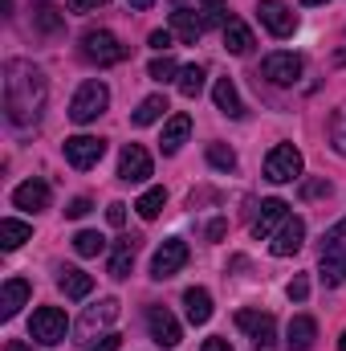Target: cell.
<instances>
[{"mask_svg": "<svg viewBox=\"0 0 346 351\" xmlns=\"http://www.w3.org/2000/svg\"><path fill=\"white\" fill-rule=\"evenodd\" d=\"M45 110V74L33 62L12 58L4 66V114L12 127H29L37 123Z\"/></svg>", "mask_w": 346, "mask_h": 351, "instance_id": "6da1fadb", "label": "cell"}, {"mask_svg": "<svg viewBox=\"0 0 346 351\" xmlns=\"http://www.w3.org/2000/svg\"><path fill=\"white\" fill-rule=\"evenodd\" d=\"M322 282L326 286L346 282V217L322 237Z\"/></svg>", "mask_w": 346, "mask_h": 351, "instance_id": "7a4b0ae2", "label": "cell"}, {"mask_svg": "<svg viewBox=\"0 0 346 351\" xmlns=\"http://www.w3.org/2000/svg\"><path fill=\"white\" fill-rule=\"evenodd\" d=\"M66 331H70V323H66V311H62V306H41V311H33L29 335H33L37 343L57 348V343L66 339Z\"/></svg>", "mask_w": 346, "mask_h": 351, "instance_id": "3957f363", "label": "cell"}, {"mask_svg": "<svg viewBox=\"0 0 346 351\" xmlns=\"http://www.w3.org/2000/svg\"><path fill=\"white\" fill-rule=\"evenodd\" d=\"M82 53H86L90 62H98V66H118V62H127V45H122L114 33H106V29H90L86 37H82Z\"/></svg>", "mask_w": 346, "mask_h": 351, "instance_id": "277c9868", "label": "cell"}, {"mask_svg": "<svg viewBox=\"0 0 346 351\" xmlns=\"http://www.w3.org/2000/svg\"><path fill=\"white\" fill-rule=\"evenodd\" d=\"M302 176V152L293 143H277L269 156H265V180L273 184H289Z\"/></svg>", "mask_w": 346, "mask_h": 351, "instance_id": "5b68a950", "label": "cell"}, {"mask_svg": "<svg viewBox=\"0 0 346 351\" xmlns=\"http://www.w3.org/2000/svg\"><path fill=\"white\" fill-rule=\"evenodd\" d=\"M106 102H110V90L102 82H82L78 94H74V102H70V119L74 123H94L106 110Z\"/></svg>", "mask_w": 346, "mask_h": 351, "instance_id": "8992f818", "label": "cell"}, {"mask_svg": "<svg viewBox=\"0 0 346 351\" xmlns=\"http://www.w3.org/2000/svg\"><path fill=\"white\" fill-rule=\"evenodd\" d=\"M261 78L273 86H293L302 78V58L297 53H269L261 62Z\"/></svg>", "mask_w": 346, "mask_h": 351, "instance_id": "52a82bcc", "label": "cell"}, {"mask_svg": "<svg viewBox=\"0 0 346 351\" xmlns=\"http://www.w3.org/2000/svg\"><path fill=\"white\" fill-rule=\"evenodd\" d=\"M187 265V245L179 241V237H168L159 250H155V258H151V278H175L179 269Z\"/></svg>", "mask_w": 346, "mask_h": 351, "instance_id": "ba28073f", "label": "cell"}, {"mask_svg": "<svg viewBox=\"0 0 346 351\" xmlns=\"http://www.w3.org/2000/svg\"><path fill=\"white\" fill-rule=\"evenodd\" d=\"M257 16H261V25H265L273 37H289V33L297 29V12H293L289 4H281V0H261Z\"/></svg>", "mask_w": 346, "mask_h": 351, "instance_id": "9c48e42d", "label": "cell"}, {"mask_svg": "<svg viewBox=\"0 0 346 351\" xmlns=\"http://www.w3.org/2000/svg\"><path fill=\"white\" fill-rule=\"evenodd\" d=\"M102 152H106V139H98V135H74V139H66V160H70L78 172L94 168V164L102 160Z\"/></svg>", "mask_w": 346, "mask_h": 351, "instance_id": "30bf717a", "label": "cell"}, {"mask_svg": "<svg viewBox=\"0 0 346 351\" xmlns=\"http://www.w3.org/2000/svg\"><path fill=\"white\" fill-rule=\"evenodd\" d=\"M237 327H241L257 348H273V339H277L273 315H261V311H237Z\"/></svg>", "mask_w": 346, "mask_h": 351, "instance_id": "8fae6325", "label": "cell"}, {"mask_svg": "<svg viewBox=\"0 0 346 351\" xmlns=\"http://www.w3.org/2000/svg\"><path fill=\"white\" fill-rule=\"evenodd\" d=\"M147 176H151V156H147V147L127 143L122 156H118V180H127V184H143Z\"/></svg>", "mask_w": 346, "mask_h": 351, "instance_id": "7c38bea8", "label": "cell"}, {"mask_svg": "<svg viewBox=\"0 0 346 351\" xmlns=\"http://www.w3.org/2000/svg\"><path fill=\"white\" fill-rule=\"evenodd\" d=\"M302 241H306V221H302V217H285V225L277 229L269 254H273V258H293V254L302 250Z\"/></svg>", "mask_w": 346, "mask_h": 351, "instance_id": "4fadbf2b", "label": "cell"}, {"mask_svg": "<svg viewBox=\"0 0 346 351\" xmlns=\"http://www.w3.org/2000/svg\"><path fill=\"white\" fill-rule=\"evenodd\" d=\"M147 327H151V339L159 348H175L179 343V323H175V315L168 306H151L147 311Z\"/></svg>", "mask_w": 346, "mask_h": 351, "instance_id": "5bb4252c", "label": "cell"}, {"mask_svg": "<svg viewBox=\"0 0 346 351\" xmlns=\"http://www.w3.org/2000/svg\"><path fill=\"white\" fill-rule=\"evenodd\" d=\"M12 204L25 208V213L49 208V184H45V180H25V184H16V188H12Z\"/></svg>", "mask_w": 346, "mask_h": 351, "instance_id": "9a60e30c", "label": "cell"}, {"mask_svg": "<svg viewBox=\"0 0 346 351\" xmlns=\"http://www.w3.org/2000/svg\"><path fill=\"white\" fill-rule=\"evenodd\" d=\"M114 319H118V298H102L98 306H90L86 315H82V323H78V335H82V339H94V331L110 327Z\"/></svg>", "mask_w": 346, "mask_h": 351, "instance_id": "2e32d148", "label": "cell"}, {"mask_svg": "<svg viewBox=\"0 0 346 351\" xmlns=\"http://www.w3.org/2000/svg\"><path fill=\"white\" fill-rule=\"evenodd\" d=\"M314 339H318V323H314L310 315H293L289 327H285V348L289 351H310Z\"/></svg>", "mask_w": 346, "mask_h": 351, "instance_id": "e0dca14e", "label": "cell"}, {"mask_svg": "<svg viewBox=\"0 0 346 351\" xmlns=\"http://www.w3.org/2000/svg\"><path fill=\"white\" fill-rule=\"evenodd\" d=\"M285 208H289V204L277 200V196H273V200H261V213H257V221H253V233H257V237H269L277 225H285V217H289Z\"/></svg>", "mask_w": 346, "mask_h": 351, "instance_id": "ac0fdd59", "label": "cell"}, {"mask_svg": "<svg viewBox=\"0 0 346 351\" xmlns=\"http://www.w3.org/2000/svg\"><path fill=\"white\" fill-rule=\"evenodd\" d=\"M183 306H187V323H191V327H204V323L212 319V294H208L204 286H191V290L183 294Z\"/></svg>", "mask_w": 346, "mask_h": 351, "instance_id": "d6986e66", "label": "cell"}, {"mask_svg": "<svg viewBox=\"0 0 346 351\" xmlns=\"http://www.w3.org/2000/svg\"><path fill=\"white\" fill-rule=\"evenodd\" d=\"M172 33L179 37V41L196 45V41H200V33H204V21H200L191 8H175V12H172Z\"/></svg>", "mask_w": 346, "mask_h": 351, "instance_id": "ffe728a7", "label": "cell"}, {"mask_svg": "<svg viewBox=\"0 0 346 351\" xmlns=\"http://www.w3.org/2000/svg\"><path fill=\"white\" fill-rule=\"evenodd\" d=\"M33 25H37L41 33H49V37H53V33H62V29H66V12H62L57 4H49V0H37V4H33Z\"/></svg>", "mask_w": 346, "mask_h": 351, "instance_id": "44dd1931", "label": "cell"}, {"mask_svg": "<svg viewBox=\"0 0 346 351\" xmlns=\"http://www.w3.org/2000/svg\"><path fill=\"white\" fill-rule=\"evenodd\" d=\"M187 131H191V119H187V114H172V119H168V127H163V139H159L163 156H175V152L183 147Z\"/></svg>", "mask_w": 346, "mask_h": 351, "instance_id": "7402d4cb", "label": "cell"}, {"mask_svg": "<svg viewBox=\"0 0 346 351\" xmlns=\"http://www.w3.org/2000/svg\"><path fill=\"white\" fill-rule=\"evenodd\" d=\"M57 286H62V294H66V298H86L90 290H94V278H90L86 269L66 265V269H62V278H57Z\"/></svg>", "mask_w": 346, "mask_h": 351, "instance_id": "603a6c76", "label": "cell"}, {"mask_svg": "<svg viewBox=\"0 0 346 351\" xmlns=\"http://www.w3.org/2000/svg\"><path fill=\"white\" fill-rule=\"evenodd\" d=\"M25 298H29V282H25V278H8V282H4V294H0V315L12 319V315L25 306Z\"/></svg>", "mask_w": 346, "mask_h": 351, "instance_id": "cb8c5ba5", "label": "cell"}, {"mask_svg": "<svg viewBox=\"0 0 346 351\" xmlns=\"http://www.w3.org/2000/svg\"><path fill=\"white\" fill-rule=\"evenodd\" d=\"M212 98H216V106H220L228 119H241V114H245V102H241V94L232 86V78H220V82L212 86Z\"/></svg>", "mask_w": 346, "mask_h": 351, "instance_id": "d4e9b609", "label": "cell"}, {"mask_svg": "<svg viewBox=\"0 0 346 351\" xmlns=\"http://www.w3.org/2000/svg\"><path fill=\"white\" fill-rule=\"evenodd\" d=\"M224 49L237 53V58L249 53V49H253V29H249L245 21H228V25H224Z\"/></svg>", "mask_w": 346, "mask_h": 351, "instance_id": "484cf974", "label": "cell"}, {"mask_svg": "<svg viewBox=\"0 0 346 351\" xmlns=\"http://www.w3.org/2000/svg\"><path fill=\"white\" fill-rule=\"evenodd\" d=\"M135 250H139V237H122L110 254V278H127L131 265H135Z\"/></svg>", "mask_w": 346, "mask_h": 351, "instance_id": "4316f807", "label": "cell"}, {"mask_svg": "<svg viewBox=\"0 0 346 351\" xmlns=\"http://www.w3.org/2000/svg\"><path fill=\"white\" fill-rule=\"evenodd\" d=\"M29 237H33V225L12 221V217H8V221H0V245H4V250H21Z\"/></svg>", "mask_w": 346, "mask_h": 351, "instance_id": "83f0119b", "label": "cell"}, {"mask_svg": "<svg viewBox=\"0 0 346 351\" xmlns=\"http://www.w3.org/2000/svg\"><path fill=\"white\" fill-rule=\"evenodd\" d=\"M163 110H168V98H163V94L143 98V102H139V110H135V127H151V123H159V119H163Z\"/></svg>", "mask_w": 346, "mask_h": 351, "instance_id": "f1b7e54d", "label": "cell"}, {"mask_svg": "<svg viewBox=\"0 0 346 351\" xmlns=\"http://www.w3.org/2000/svg\"><path fill=\"white\" fill-rule=\"evenodd\" d=\"M163 204H168V188H147V192L139 196V204H135V208H139V217H143V221H155V217L163 213Z\"/></svg>", "mask_w": 346, "mask_h": 351, "instance_id": "f546056e", "label": "cell"}, {"mask_svg": "<svg viewBox=\"0 0 346 351\" xmlns=\"http://www.w3.org/2000/svg\"><path fill=\"white\" fill-rule=\"evenodd\" d=\"M200 90H204V66L191 62V66L179 70V94H183V98H196Z\"/></svg>", "mask_w": 346, "mask_h": 351, "instance_id": "4dcf8cb0", "label": "cell"}, {"mask_svg": "<svg viewBox=\"0 0 346 351\" xmlns=\"http://www.w3.org/2000/svg\"><path fill=\"white\" fill-rule=\"evenodd\" d=\"M106 250V241H102V233H94V229H82L78 237H74V254L78 258H98Z\"/></svg>", "mask_w": 346, "mask_h": 351, "instance_id": "1f68e13d", "label": "cell"}, {"mask_svg": "<svg viewBox=\"0 0 346 351\" xmlns=\"http://www.w3.org/2000/svg\"><path fill=\"white\" fill-rule=\"evenodd\" d=\"M208 164L220 168V172H232V168H237V152L224 147V143H208Z\"/></svg>", "mask_w": 346, "mask_h": 351, "instance_id": "d6a6232c", "label": "cell"}, {"mask_svg": "<svg viewBox=\"0 0 346 351\" xmlns=\"http://www.w3.org/2000/svg\"><path fill=\"white\" fill-rule=\"evenodd\" d=\"M147 74H151L155 82H172L175 74H179V66H175L172 58L163 53V58H155V62H151V70H147Z\"/></svg>", "mask_w": 346, "mask_h": 351, "instance_id": "836d02e7", "label": "cell"}, {"mask_svg": "<svg viewBox=\"0 0 346 351\" xmlns=\"http://www.w3.org/2000/svg\"><path fill=\"white\" fill-rule=\"evenodd\" d=\"M285 294H289L293 302H306V298H310V282H306V274H293V282L285 286Z\"/></svg>", "mask_w": 346, "mask_h": 351, "instance_id": "e575fe53", "label": "cell"}, {"mask_svg": "<svg viewBox=\"0 0 346 351\" xmlns=\"http://www.w3.org/2000/svg\"><path fill=\"white\" fill-rule=\"evenodd\" d=\"M106 221H110L114 229H122V225H127V204H122V200H114V204L106 208Z\"/></svg>", "mask_w": 346, "mask_h": 351, "instance_id": "d590c367", "label": "cell"}, {"mask_svg": "<svg viewBox=\"0 0 346 351\" xmlns=\"http://www.w3.org/2000/svg\"><path fill=\"white\" fill-rule=\"evenodd\" d=\"M151 49H159V53L172 49V29H155V33H151Z\"/></svg>", "mask_w": 346, "mask_h": 351, "instance_id": "8d00e7d4", "label": "cell"}, {"mask_svg": "<svg viewBox=\"0 0 346 351\" xmlns=\"http://www.w3.org/2000/svg\"><path fill=\"white\" fill-rule=\"evenodd\" d=\"M90 208H94V204H90L86 196H78V200H70V208H66V217H74V221H78V217H86Z\"/></svg>", "mask_w": 346, "mask_h": 351, "instance_id": "74e56055", "label": "cell"}, {"mask_svg": "<svg viewBox=\"0 0 346 351\" xmlns=\"http://www.w3.org/2000/svg\"><path fill=\"white\" fill-rule=\"evenodd\" d=\"M118 343H122V335H102V339H94L90 351H118Z\"/></svg>", "mask_w": 346, "mask_h": 351, "instance_id": "f35d334b", "label": "cell"}, {"mask_svg": "<svg viewBox=\"0 0 346 351\" xmlns=\"http://www.w3.org/2000/svg\"><path fill=\"white\" fill-rule=\"evenodd\" d=\"M306 196H330V184L326 180H314V184H306Z\"/></svg>", "mask_w": 346, "mask_h": 351, "instance_id": "ab89813d", "label": "cell"}, {"mask_svg": "<svg viewBox=\"0 0 346 351\" xmlns=\"http://www.w3.org/2000/svg\"><path fill=\"white\" fill-rule=\"evenodd\" d=\"M224 229H228V221H212V225H208V241H220Z\"/></svg>", "mask_w": 346, "mask_h": 351, "instance_id": "60d3db41", "label": "cell"}, {"mask_svg": "<svg viewBox=\"0 0 346 351\" xmlns=\"http://www.w3.org/2000/svg\"><path fill=\"white\" fill-rule=\"evenodd\" d=\"M200 351H232V343H228V339H204Z\"/></svg>", "mask_w": 346, "mask_h": 351, "instance_id": "b9f144b4", "label": "cell"}, {"mask_svg": "<svg viewBox=\"0 0 346 351\" xmlns=\"http://www.w3.org/2000/svg\"><path fill=\"white\" fill-rule=\"evenodd\" d=\"M102 0H70V12H90V8H98Z\"/></svg>", "mask_w": 346, "mask_h": 351, "instance_id": "7bdbcfd3", "label": "cell"}, {"mask_svg": "<svg viewBox=\"0 0 346 351\" xmlns=\"http://www.w3.org/2000/svg\"><path fill=\"white\" fill-rule=\"evenodd\" d=\"M4 351H33L29 343H21V339H12V343H4Z\"/></svg>", "mask_w": 346, "mask_h": 351, "instance_id": "ee69618b", "label": "cell"}, {"mask_svg": "<svg viewBox=\"0 0 346 351\" xmlns=\"http://www.w3.org/2000/svg\"><path fill=\"white\" fill-rule=\"evenodd\" d=\"M334 147H338V152L346 156V135H334Z\"/></svg>", "mask_w": 346, "mask_h": 351, "instance_id": "f6af8a7d", "label": "cell"}, {"mask_svg": "<svg viewBox=\"0 0 346 351\" xmlns=\"http://www.w3.org/2000/svg\"><path fill=\"white\" fill-rule=\"evenodd\" d=\"M204 4H208V12H220V8H224L220 0H204Z\"/></svg>", "mask_w": 346, "mask_h": 351, "instance_id": "bcb514c9", "label": "cell"}, {"mask_svg": "<svg viewBox=\"0 0 346 351\" xmlns=\"http://www.w3.org/2000/svg\"><path fill=\"white\" fill-rule=\"evenodd\" d=\"M155 0H131V8H151Z\"/></svg>", "mask_w": 346, "mask_h": 351, "instance_id": "7dc6e473", "label": "cell"}, {"mask_svg": "<svg viewBox=\"0 0 346 351\" xmlns=\"http://www.w3.org/2000/svg\"><path fill=\"white\" fill-rule=\"evenodd\" d=\"M338 351H346V331H343V339H338Z\"/></svg>", "mask_w": 346, "mask_h": 351, "instance_id": "c3c4849f", "label": "cell"}, {"mask_svg": "<svg viewBox=\"0 0 346 351\" xmlns=\"http://www.w3.org/2000/svg\"><path fill=\"white\" fill-rule=\"evenodd\" d=\"M302 4H326V0H302Z\"/></svg>", "mask_w": 346, "mask_h": 351, "instance_id": "681fc988", "label": "cell"}]
</instances>
